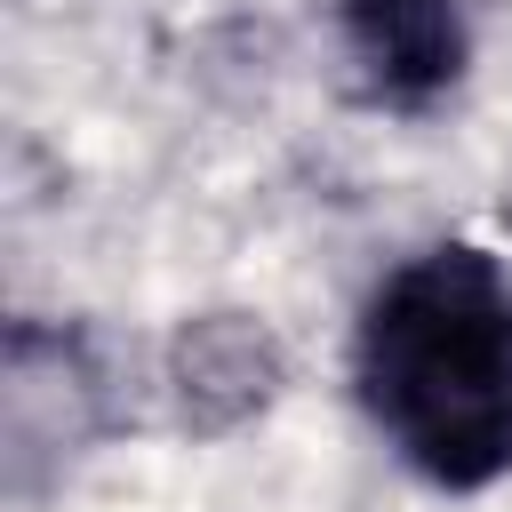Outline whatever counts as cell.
Masks as SVG:
<instances>
[{
	"instance_id": "6da1fadb",
	"label": "cell",
	"mask_w": 512,
	"mask_h": 512,
	"mask_svg": "<svg viewBox=\"0 0 512 512\" xmlns=\"http://www.w3.org/2000/svg\"><path fill=\"white\" fill-rule=\"evenodd\" d=\"M344 376L408 480L496 488L512 472V264L480 240L408 248L360 296Z\"/></svg>"
},
{
	"instance_id": "7a4b0ae2",
	"label": "cell",
	"mask_w": 512,
	"mask_h": 512,
	"mask_svg": "<svg viewBox=\"0 0 512 512\" xmlns=\"http://www.w3.org/2000/svg\"><path fill=\"white\" fill-rule=\"evenodd\" d=\"M328 40L352 104L384 120L440 112L472 72V8L464 0H328Z\"/></svg>"
},
{
	"instance_id": "3957f363",
	"label": "cell",
	"mask_w": 512,
	"mask_h": 512,
	"mask_svg": "<svg viewBox=\"0 0 512 512\" xmlns=\"http://www.w3.org/2000/svg\"><path fill=\"white\" fill-rule=\"evenodd\" d=\"M280 384H288V360L256 312H200L168 344V392L192 432H232V424L264 416L280 400Z\"/></svg>"
}]
</instances>
